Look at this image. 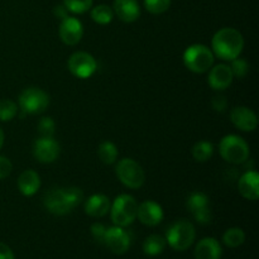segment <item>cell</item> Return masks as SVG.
<instances>
[{"label": "cell", "instance_id": "obj_1", "mask_svg": "<svg viewBox=\"0 0 259 259\" xmlns=\"http://www.w3.org/2000/svg\"><path fill=\"white\" fill-rule=\"evenodd\" d=\"M215 56L224 61H232L239 57L244 47V39L239 30L234 28H223L218 30L211 40Z\"/></svg>", "mask_w": 259, "mask_h": 259}, {"label": "cell", "instance_id": "obj_2", "mask_svg": "<svg viewBox=\"0 0 259 259\" xmlns=\"http://www.w3.org/2000/svg\"><path fill=\"white\" fill-rule=\"evenodd\" d=\"M83 200V192L77 187L52 189L45 196V206L55 215H66Z\"/></svg>", "mask_w": 259, "mask_h": 259}, {"label": "cell", "instance_id": "obj_3", "mask_svg": "<svg viewBox=\"0 0 259 259\" xmlns=\"http://www.w3.org/2000/svg\"><path fill=\"white\" fill-rule=\"evenodd\" d=\"M196 237V230L192 223L189 220H177L176 223L171 225L167 230L166 242L168 243L169 247L179 252L189 249L195 242Z\"/></svg>", "mask_w": 259, "mask_h": 259}, {"label": "cell", "instance_id": "obj_4", "mask_svg": "<svg viewBox=\"0 0 259 259\" xmlns=\"http://www.w3.org/2000/svg\"><path fill=\"white\" fill-rule=\"evenodd\" d=\"M111 220L116 227H128L137 219L138 204L132 195H119L110 206Z\"/></svg>", "mask_w": 259, "mask_h": 259}, {"label": "cell", "instance_id": "obj_5", "mask_svg": "<svg viewBox=\"0 0 259 259\" xmlns=\"http://www.w3.org/2000/svg\"><path fill=\"white\" fill-rule=\"evenodd\" d=\"M219 151L223 158L229 163H244L249 157V146L239 136L229 134L220 141Z\"/></svg>", "mask_w": 259, "mask_h": 259}, {"label": "cell", "instance_id": "obj_6", "mask_svg": "<svg viewBox=\"0 0 259 259\" xmlns=\"http://www.w3.org/2000/svg\"><path fill=\"white\" fill-rule=\"evenodd\" d=\"M184 63L192 72H206L214 63V53L204 45H192L185 51Z\"/></svg>", "mask_w": 259, "mask_h": 259}, {"label": "cell", "instance_id": "obj_7", "mask_svg": "<svg viewBox=\"0 0 259 259\" xmlns=\"http://www.w3.org/2000/svg\"><path fill=\"white\" fill-rule=\"evenodd\" d=\"M116 175L124 186L129 189H139L143 186L146 175L138 162L132 158H123L116 164Z\"/></svg>", "mask_w": 259, "mask_h": 259}, {"label": "cell", "instance_id": "obj_8", "mask_svg": "<svg viewBox=\"0 0 259 259\" xmlns=\"http://www.w3.org/2000/svg\"><path fill=\"white\" fill-rule=\"evenodd\" d=\"M50 105V96L38 88H28L19 95V106L27 114H40Z\"/></svg>", "mask_w": 259, "mask_h": 259}, {"label": "cell", "instance_id": "obj_9", "mask_svg": "<svg viewBox=\"0 0 259 259\" xmlns=\"http://www.w3.org/2000/svg\"><path fill=\"white\" fill-rule=\"evenodd\" d=\"M68 70L78 78H89L98 70L95 58L88 52H75L68 58Z\"/></svg>", "mask_w": 259, "mask_h": 259}, {"label": "cell", "instance_id": "obj_10", "mask_svg": "<svg viewBox=\"0 0 259 259\" xmlns=\"http://www.w3.org/2000/svg\"><path fill=\"white\" fill-rule=\"evenodd\" d=\"M132 238L126 230L121 227L106 228L104 244L115 254H124L131 248Z\"/></svg>", "mask_w": 259, "mask_h": 259}, {"label": "cell", "instance_id": "obj_11", "mask_svg": "<svg viewBox=\"0 0 259 259\" xmlns=\"http://www.w3.org/2000/svg\"><path fill=\"white\" fill-rule=\"evenodd\" d=\"M33 154L40 163H52L60 156V144L53 137H40L33 144Z\"/></svg>", "mask_w": 259, "mask_h": 259}, {"label": "cell", "instance_id": "obj_12", "mask_svg": "<svg viewBox=\"0 0 259 259\" xmlns=\"http://www.w3.org/2000/svg\"><path fill=\"white\" fill-rule=\"evenodd\" d=\"M83 35L82 23L73 17L63 18L60 25V38L65 45L75 46Z\"/></svg>", "mask_w": 259, "mask_h": 259}, {"label": "cell", "instance_id": "obj_13", "mask_svg": "<svg viewBox=\"0 0 259 259\" xmlns=\"http://www.w3.org/2000/svg\"><path fill=\"white\" fill-rule=\"evenodd\" d=\"M230 120L243 132H253L258 125L257 115L247 106H237L230 111Z\"/></svg>", "mask_w": 259, "mask_h": 259}, {"label": "cell", "instance_id": "obj_14", "mask_svg": "<svg viewBox=\"0 0 259 259\" xmlns=\"http://www.w3.org/2000/svg\"><path fill=\"white\" fill-rule=\"evenodd\" d=\"M137 218L141 220L142 224L147 227H156L163 220V210L161 205L148 200V201L142 202L138 206Z\"/></svg>", "mask_w": 259, "mask_h": 259}, {"label": "cell", "instance_id": "obj_15", "mask_svg": "<svg viewBox=\"0 0 259 259\" xmlns=\"http://www.w3.org/2000/svg\"><path fill=\"white\" fill-rule=\"evenodd\" d=\"M233 78H234V76H233L232 70H230V66L222 63V65H217L210 68L207 82H209L211 89L222 91L232 85Z\"/></svg>", "mask_w": 259, "mask_h": 259}, {"label": "cell", "instance_id": "obj_16", "mask_svg": "<svg viewBox=\"0 0 259 259\" xmlns=\"http://www.w3.org/2000/svg\"><path fill=\"white\" fill-rule=\"evenodd\" d=\"M240 195L247 200H257L259 197V175L255 171H248L238 182Z\"/></svg>", "mask_w": 259, "mask_h": 259}, {"label": "cell", "instance_id": "obj_17", "mask_svg": "<svg viewBox=\"0 0 259 259\" xmlns=\"http://www.w3.org/2000/svg\"><path fill=\"white\" fill-rule=\"evenodd\" d=\"M114 13L125 23L136 22L141 15V8L137 0H114Z\"/></svg>", "mask_w": 259, "mask_h": 259}, {"label": "cell", "instance_id": "obj_18", "mask_svg": "<svg viewBox=\"0 0 259 259\" xmlns=\"http://www.w3.org/2000/svg\"><path fill=\"white\" fill-rule=\"evenodd\" d=\"M222 245L215 238H204L197 243L195 248V259H220Z\"/></svg>", "mask_w": 259, "mask_h": 259}, {"label": "cell", "instance_id": "obj_19", "mask_svg": "<svg viewBox=\"0 0 259 259\" xmlns=\"http://www.w3.org/2000/svg\"><path fill=\"white\" fill-rule=\"evenodd\" d=\"M110 200L103 194H95L88 199L85 212L93 218H103L110 211Z\"/></svg>", "mask_w": 259, "mask_h": 259}, {"label": "cell", "instance_id": "obj_20", "mask_svg": "<svg viewBox=\"0 0 259 259\" xmlns=\"http://www.w3.org/2000/svg\"><path fill=\"white\" fill-rule=\"evenodd\" d=\"M40 187V177L33 169H25L18 177V189L24 196H33Z\"/></svg>", "mask_w": 259, "mask_h": 259}, {"label": "cell", "instance_id": "obj_21", "mask_svg": "<svg viewBox=\"0 0 259 259\" xmlns=\"http://www.w3.org/2000/svg\"><path fill=\"white\" fill-rule=\"evenodd\" d=\"M167 242L163 237L158 234H152L146 238L143 243V252L149 257H156L159 255L166 248Z\"/></svg>", "mask_w": 259, "mask_h": 259}, {"label": "cell", "instance_id": "obj_22", "mask_svg": "<svg viewBox=\"0 0 259 259\" xmlns=\"http://www.w3.org/2000/svg\"><path fill=\"white\" fill-rule=\"evenodd\" d=\"M98 156L101 162L105 164H113L118 157V148L115 144L110 141H105L99 146Z\"/></svg>", "mask_w": 259, "mask_h": 259}, {"label": "cell", "instance_id": "obj_23", "mask_svg": "<svg viewBox=\"0 0 259 259\" xmlns=\"http://www.w3.org/2000/svg\"><path fill=\"white\" fill-rule=\"evenodd\" d=\"M91 18H93L94 22L98 23V24H109L114 18V10L111 9L109 5H96V7L93 8V10H91Z\"/></svg>", "mask_w": 259, "mask_h": 259}, {"label": "cell", "instance_id": "obj_24", "mask_svg": "<svg viewBox=\"0 0 259 259\" xmlns=\"http://www.w3.org/2000/svg\"><path fill=\"white\" fill-rule=\"evenodd\" d=\"M214 153V147L210 142L201 141L197 142L192 148V156H194L195 161L197 162H206L209 161Z\"/></svg>", "mask_w": 259, "mask_h": 259}, {"label": "cell", "instance_id": "obj_25", "mask_svg": "<svg viewBox=\"0 0 259 259\" xmlns=\"http://www.w3.org/2000/svg\"><path fill=\"white\" fill-rule=\"evenodd\" d=\"M245 234L240 228H230L223 235V242L229 248H238L244 243Z\"/></svg>", "mask_w": 259, "mask_h": 259}, {"label": "cell", "instance_id": "obj_26", "mask_svg": "<svg viewBox=\"0 0 259 259\" xmlns=\"http://www.w3.org/2000/svg\"><path fill=\"white\" fill-rule=\"evenodd\" d=\"M186 206L191 211V214H194V212L199 211V210L209 207V197L204 192H192L189 196V199H187Z\"/></svg>", "mask_w": 259, "mask_h": 259}, {"label": "cell", "instance_id": "obj_27", "mask_svg": "<svg viewBox=\"0 0 259 259\" xmlns=\"http://www.w3.org/2000/svg\"><path fill=\"white\" fill-rule=\"evenodd\" d=\"M18 106L9 99L0 100V121H10L17 115Z\"/></svg>", "mask_w": 259, "mask_h": 259}, {"label": "cell", "instance_id": "obj_28", "mask_svg": "<svg viewBox=\"0 0 259 259\" xmlns=\"http://www.w3.org/2000/svg\"><path fill=\"white\" fill-rule=\"evenodd\" d=\"M66 9L75 14H83L93 7V0H63Z\"/></svg>", "mask_w": 259, "mask_h": 259}, {"label": "cell", "instance_id": "obj_29", "mask_svg": "<svg viewBox=\"0 0 259 259\" xmlns=\"http://www.w3.org/2000/svg\"><path fill=\"white\" fill-rule=\"evenodd\" d=\"M172 0H144V7L152 14H162L171 7Z\"/></svg>", "mask_w": 259, "mask_h": 259}, {"label": "cell", "instance_id": "obj_30", "mask_svg": "<svg viewBox=\"0 0 259 259\" xmlns=\"http://www.w3.org/2000/svg\"><path fill=\"white\" fill-rule=\"evenodd\" d=\"M232 61L233 62H232V66H230V70H232L233 76H235V77L238 78L244 77V76L248 73V71H249V65H248L247 61L238 57Z\"/></svg>", "mask_w": 259, "mask_h": 259}, {"label": "cell", "instance_id": "obj_31", "mask_svg": "<svg viewBox=\"0 0 259 259\" xmlns=\"http://www.w3.org/2000/svg\"><path fill=\"white\" fill-rule=\"evenodd\" d=\"M56 124L53 121L52 118L50 116H46V118H42L38 123V132H39L40 137H53L55 134Z\"/></svg>", "mask_w": 259, "mask_h": 259}, {"label": "cell", "instance_id": "obj_32", "mask_svg": "<svg viewBox=\"0 0 259 259\" xmlns=\"http://www.w3.org/2000/svg\"><path fill=\"white\" fill-rule=\"evenodd\" d=\"M194 218L197 223L200 224H209L212 219V214H211V210L210 207H205V209L199 210V211L194 212Z\"/></svg>", "mask_w": 259, "mask_h": 259}, {"label": "cell", "instance_id": "obj_33", "mask_svg": "<svg viewBox=\"0 0 259 259\" xmlns=\"http://www.w3.org/2000/svg\"><path fill=\"white\" fill-rule=\"evenodd\" d=\"M13 164L9 158L4 156H0V180H4L12 174Z\"/></svg>", "mask_w": 259, "mask_h": 259}, {"label": "cell", "instance_id": "obj_34", "mask_svg": "<svg viewBox=\"0 0 259 259\" xmlns=\"http://www.w3.org/2000/svg\"><path fill=\"white\" fill-rule=\"evenodd\" d=\"M105 232H106V228L104 227L103 224H100V223H96V224H94L93 227H91V234H93L94 239H95L98 243H101V244H104Z\"/></svg>", "mask_w": 259, "mask_h": 259}, {"label": "cell", "instance_id": "obj_35", "mask_svg": "<svg viewBox=\"0 0 259 259\" xmlns=\"http://www.w3.org/2000/svg\"><path fill=\"white\" fill-rule=\"evenodd\" d=\"M227 105H228V101L225 96L219 95V96H215V98L212 99V108H214L217 111H224L225 108H227Z\"/></svg>", "mask_w": 259, "mask_h": 259}, {"label": "cell", "instance_id": "obj_36", "mask_svg": "<svg viewBox=\"0 0 259 259\" xmlns=\"http://www.w3.org/2000/svg\"><path fill=\"white\" fill-rule=\"evenodd\" d=\"M0 259H14L12 249L2 242H0Z\"/></svg>", "mask_w": 259, "mask_h": 259}, {"label": "cell", "instance_id": "obj_37", "mask_svg": "<svg viewBox=\"0 0 259 259\" xmlns=\"http://www.w3.org/2000/svg\"><path fill=\"white\" fill-rule=\"evenodd\" d=\"M67 12H68V10L66 9L65 5H57V7H55V10H53V13H55L56 17L61 18V19H63V18L68 17Z\"/></svg>", "mask_w": 259, "mask_h": 259}, {"label": "cell", "instance_id": "obj_38", "mask_svg": "<svg viewBox=\"0 0 259 259\" xmlns=\"http://www.w3.org/2000/svg\"><path fill=\"white\" fill-rule=\"evenodd\" d=\"M3 144H4V132L0 128V149L3 148Z\"/></svg>", "mask_w": 259, "mask_h": 259}]
</instances>
